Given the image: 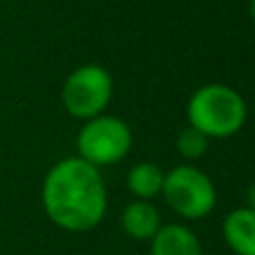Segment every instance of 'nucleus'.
Segmentation results:
<instances>
[{"mask_svg":"<svg viewBox=\"0 0 255 255\" xmlns=\"http://www.w3.org/2000/svg\"><path fill=\"white\" fill-rule=\"evenodd\" d=\"M177 150L184 159L193 161V159H202L208 150V136L204 132H199L197 128L188 126L179 132L177 136Z\"/></svg>","mask_w":255,"mask_h":255,"instance_id":"nucleus-10","label":"nucleus"},{"mask_svg":"<svg viewBox=\"0 0 255 255\" xmlns=\"http://www.w3.org/2000/svg\"><path fill=\"white\" fill-rule=\"evenodd\" d=\"M79 157L94 168L121 161L132 148V130L119 117L99 115L85 121L76 136Z\"/></svg>","mask_w":255,"mask_h":255,"instance_id":"nucleus-4","label":"nucleus"},{"mask_svg":"<svg viewBox=\"0 0 255 255\" xmlns=\"http://www.w3.org/2000/svg\"><path fill=\"white\" fill-rule=\"evenodd\" d=\"M121 229L130 240L150 242L157 235V231L161 229V215L152 202L134 199L121 213Z\"/></svg>","mask_w":255,"mask_h":255,"instance_id":"nucleus-7","label":"nucleus"},{"mask_svg":"<svg viewBox=\"0 0 255 255\" xmlns=\"http://www.w3.org/2000/svg\"><path fill=\"white\" fill-rule=\"evenodd\" d=\"M247 208L255 211V181L249 186V190H247Z\"/></svg>","mask_w":255,"mask_h":255,"instance_id":"nucleus-11","label":"nucleus"},{"mask_svg":"<svg viewBox=\"0 0 255 255\" xmlns=\"http://www.w3.org/2000/svg\"><path fill=\"white\" fill-rule=\"evenodd\" d=\"M161 195L170 211L188 222L204 220L217 206V190L211 177L188 163L166 172Z\"/></svg>","mask_w":255,"mask_h":255,"instance_id":"nucleus-3","label":"nucleus"},{"mask_svg":"<svg viewBox=\"0 0 255 255\" xmlns=\"http://www.w3.org/2000/svg\"><path fill=\"white\" fill-rule=\"evenodd\" d=\"M112 76L101 65H81L65 79L61 90L63 108L74 119L90 121L103 115L112 101Z\"/></svg>","mask_w":255,"mask_h":255,"instance_id":"nucleus-5","label":"nucleus"},{"mask_svg":"<svg viewBox=\"0 0 255 255\" xmlns=\"http://www.w3.org/2000/svg\"><path fill=\"white\" fill-rule=\"evenodd\" d=\"M163 177H166V172H163L157 163L141 161L130 168L126 186H128V190L134 195V199L150 202V199H154L157 195H161Z\"/></svg>","mask_w":255,"mask_h":255,"instance_id":"nucleus-9","label":"nucleus"},{"mask_svg":"<svg viewBox=\"0 0 255 255\" xmlns=\"http://www.w3.org/2000/svg\"><path fill=\"white\" fill-rule=\"evenodd\" d=\"M150 255H204L199 238L184 224H161L150 240Z\"/></svg>","mask_w":255,"mask_h":255,"instance_id":"nucleus-6","label":"nucleus"},{"mask_svg":"<svg viewBox=\"0 0 255 255\" xmlns=\"http://www.w3.org/2000/svg\"><path fill=\"white\" fill-rule=\"evenodd\" d=\"M222 233L235 255H255V211L247 206L231 211L224 220Z\"/></svg>","mask_w":255,"mask_h":255,"instance_id":"nucleus-8","label":"nucleus"},{"mask_svg":"<svg viewBox=\"0 0 255 255\" xmlns=\"http://www.w3.org/2000/svg\"><path fill=\"white\" fill-rule=\"evenodd\" d=\"M186 115L188 124L204 132L208 139H226L242 130L249 110L238 90L222 83H211L199 88L190 97Z\"/></svg>","mask_w":255,"mask_h":255,"instance_id":"nucleus-2","label":"nucleus"},{"mask_svg":"<svg viewBox=\"0 0 255 255\" xmlns=\"http://www.w3.org/2000/svg\"><path fill=\"white\" fill-rule=\"evenodd\" d=\"M249 13H251V18H253V22H255V0L249 2Z\"/></svg>","mask_w":255,"mask_h":255,"instance_id":"nucleus-12","label":"nucleus"},{"mask_svg":"<svg viewBox=\"0 0 255 255\" xmlns=\"http://www.w3.org/2000/svg\"><path fill=\"white\" fill-rule=\"evenodd\" d=\"M43 208L67 233L94 231L108 211V190L99 168L81 157L54 163L43 181Z\"/></svg>","mask_w":255,"mask_h":255,"instance_id":"nucleus-1","label":"nucleus"}]
</instances>
